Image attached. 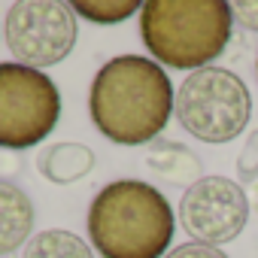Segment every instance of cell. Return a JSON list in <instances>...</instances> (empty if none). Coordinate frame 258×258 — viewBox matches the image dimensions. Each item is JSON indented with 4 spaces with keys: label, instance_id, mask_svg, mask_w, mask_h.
Here are the masks:
<instances>
[{
    "label": "cell",
    "instance_id": "9a60e30c",
    "mask_svg": "<svg viewBox=\"0 0 258 258\" xmlns=\"http://www.w3.org/2000/svg\"><path fill=\"white\" fill-rule=\"evenodd\" d=\"M231 13L240 28L258 34V0H237V4H231Z\"/></svg>",
    "mask_w": 258,
    "mask_h": 258
},
{
    "label": "cell",
    "instance_id": "3957f363",
    "mask_svg": "<svg viewBox=\"0 0 258 258\" xmlns=\"http://www.w3.org/2000/svg\"><path fill=\"white\" fill-rule=\"evenodd\" d=\"M234 13L225 0H149L140 37L152 61L173 70H204L228 49Z\"/></svg>",
    "mask_w": 258,
    "mask_h": 258
},
{
    "label": "cell",
    "instance_id": "8fae6325",
    "mask_svg": "<svg viewBox=\"0 0 258 258\" xmlns=\"http://www.w3.org/2000/svg\"><path fill=\"white\" fill-rule=\"evenodd\" d=\"M22 258H94V249L73 231L49 228L28 240Z\"/></svg>",
    "mask_w": 258,
    "mask_h": 258
},
{
    "label": "cell",
    "instance_id": "4fadbf2b",
    "mask_svg": "<svg viewBox=\"0 0 258 258\" xmlns=\"http://www.w3.org/2000/svg\"><path fill=\"white\" fill-rule=\"evenodd\" d=\"M237 173H240V179H246V182H252V179L258 176V127L249 134L246 146L240 149V158H237Z\"/></svg>",
    "mask_w": 258,
    "mask_h": 258
},
{
    "label": "cell",
    "instance_id": "8992f818",
    "mask_svg": "<svg viewBox=\"0 0 258 258\" xmlns=\"http://www.w3.org/2000/svg\"><path fill=\"white\" fill-rule=\"evenodd\" d=\"M79 28L73 4L64 0H19L4 16V40L19 64L55 67L76 46Z\"/></svg>",
    "mask_w": 258,
    "mask_h": 258
},
{
    "label": "cell",
    "instance_id": "52a82bcc",
    "mask_svg": "<svg viewBox=\"0 0 258 258\" xmlns=\"http://www.w3.org/2000/svg\"><path fill=\"white\" fill-rule=\"evenodd\" d=\"M249 198L228 176H204L191 188H185L176 219L191 243L225 246L237 240L249 222Z\"/></svg>",
    "mask_w": 258,
    "mask_h": 258
},
{
    "label": "cell",
    "instance_id": "30bf717a",
    "mask_svg": "<svg viewBox=\"0 0 258 258\" xmlns=\"http://www.w3.org/2000/svg\"><path fill=\"white\" fill-rule=\"evenodd\" d=\"M37 170L52 185H70L94 170V152L82 143H52L40 149Z\"/></svg>",
    "mask_w": 258,
    "mask_h": 258
},
{
    "label": "cell",
    "instance_id": "5bb4252c",
    "mask_svg": "<svg viewBox=\"0 0 258 258\" xmlns=\"http://www.w3.org/2000/svg\"><path fill=\"white\" fill-rule=\"evenodd\" d=\"M164 258H228V255L207 243H182V246H173Z\"/></svg>",
    "mask_w": 258,
    "mask_h": 258
},
{
    "label": "cell",
    "instance_id": "ba28073f",
    "mask_svg": "<svg viewBox=\"0 0 258 258\" xmlns=\"http://www.w3.org/2000/svg\"><path fill=\"white\" fill-rule=\"evenodd\" d=\"M34 237V201L22 185L0 176V255L28 246Z\"/></svg>",
    "mask_w": 258,
    "mask_h": 258
},
{
    "label": "cell",
    "instance_id": "9c48e42d",
    "mask_svg": "<svg viewBox=\"0 0 258 258\" xmlns=\"http://www.w3.org/2000/svg\"><path fill=\"white\" fill-rule=\"evenodd\" d=\"M146 167L155 179L167 182V185H185L191 188L201 176V158L182 146V143H173V140H155L149 143V152H146Z\"/></svg>",
    "mask_w": 258,
    "mask_h": 258
},
{
    "label": "cell",
    "instance_id": "277c9868",
    "mask_svg": "<svg viewBox=\"0 0 258 258\" xmlns=\"http://www.w3.org/2000/svg\"><path fill=\"white\" fill-rule=\"evenodd\" d=\"M173 115L201 143H231L252 118V94L234 70L204 67L188 73L176 88Z\"/></svg>",
    "mask_w": 258,
    "mask_h": 258
},
{
    "label": "cell",
    "instance_id": "e0dca14e",
    "mask_svg": "<svg viewBox=\"0 0 258 258\" xmlns=\"http://www.w3.org/2000/svg\"><path fill=\"white\" fill-rule=\"evenodd\" d=\"M255 73H258V61H255Z\"/></svg>",
    "mask_w": 258,
    "mask_h": 258
},
{
    "label": "cell",
    "instance_id": "2e32d148",
    "mask_svg": "<svg viewBox=\"0 0 258 258\" xmlns=\"http://www.w3.org/2000/svg\"><path fill=\"white\" fill-rule=\"evenodd\" d=\"M249 188H246V198H249V207L255 210V216H258V176L252 179V182H246Z\"/></svg>",
    "mask_w": 258,
    "mask_h": 258
},
{
    "label": "cell",
    "instance_id": "7a4b0ae2",
    "mask_svg": "<svg viewBox=\"0 0 258 258\" xmlns=\"http://www.w3.org/2000/svg\"><path fill=\"white\" fill-rule=\"evenodd\" d=\"M85 228L100 258H164L173 243L176 216L155 185L115 179L91 198Z\"/></svg>",
    "mask_w": 258,
    "mask_h": 258
},
{
    "label": "cell",
    "instance_id": "5b68a950",
    "mask_svg": "<svg viewBox=\"0 0 258 258\" xmlns=\"http://www.w3.org/2000/svg\"><path fill=\"white\" fill-rule=\"evenodd\" d=\"M61 118V91L37 67L0 61V149L40 146Z\"/></svg>",
    "mask_w": 258,
    "mask_h": 258
},
{
    "label": "cell",
    "instance_id": "6da1fadb",
    "mask_svg": "<svg viewBox=\"0 0 258 258\" xmlns=\"http://www.w3.org/2000/svg\"><path fill=\"white\" fill-rule=\"evenodd\" d=\"M173 85L167 70L146 55H115L91 79V124L118 146H143L161 140L173 115Z\"/></svg>",
    "mask_w": 258,
    "mask_h": 258
},
{
    "label": "cell",
    "instance_id": "7c38bea8",
    "mask_svg": "<svg viewBox=\"0 0 258 258\" xmlns=\"http://www.w3.org/2000/svg\"><path fill=\"white\" fill-rule=\"evenodd\" d=\"M140 10L143 4H137V0H112V4L109 0H103V4H97V0H76L73 4V13L94 25H118Z\"/></svg>",
    "mask_w": 258,
    "mask_h": 258
}]
</instances>
